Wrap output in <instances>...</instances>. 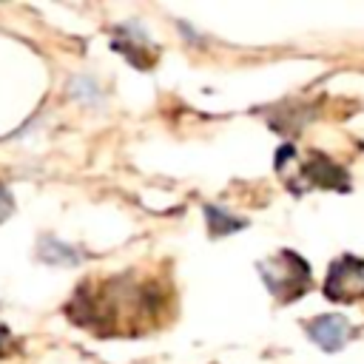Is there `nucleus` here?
Wrapping results in <instances>:
<instances>
[{
    "mask_svg": "<svg viewBox=\"0 0 364 364\" xmlns=\"http://www.w3.org/2000/svg\"><path fill=\"white\" fill-rule=\"evenodd\" d=\"M11 210H14V199H11L9 188L0 182V222H3V219H9V216H11Z\"/></svg>",
    "mask_w": 364,
    "mask_h": 364,
    "instance_id": "7ed1b4c3",
    "label": "nucleus"
},
{
    "mask_svg": "<svg viewBox=\"0 0 364 364\" xmlns=\"http://www.w3.org/2000/svg\"><path fill=\"white\" fill-rule=\"evenodd\" d=\"M40 259L48 262V264H77V262H80V256L74 253V247H68L65 242H57V239H51V236L43 242Z\"/></svg>",
    "mask_w": 364,
    "mask_h": 364,
    "instance_id": "f257e3e1",
    "label": "nucleus"
},
{
    "mask_svg": "<svg viewBox=\"0 0 364 364\" xmlns=\"http://www.w3.org/2000/svg\"><path fill=\"white\" fill-rule=\"evenodd\" d=\"M11 347H14V338H11L9 327H6V324H0V355H9V353H11Z\"/></svg>",
    "mask_w": 364,
    "mask_h": 364,
    "instance_id": "20e7f679",
    "label": "nucleus"
},
{
    "mask_svg": "<svg viewBox=\"0 0 364 364\" xmlns=\"http://www.w3.org/2000/svg\"><path fill=\"white\" fill-rule=\"evenodd\" d=\"M341 321H338V316H327V318H321L318 324H313L310 330H313V336L321 341V344H327V338H333V341H338L341 338Z\"/></svg>",
    "mask_w": 364,
    "mask_h": 364,
    "instance_id": "f03ea898",
    "label": "nucleus"
}]
</instances>
